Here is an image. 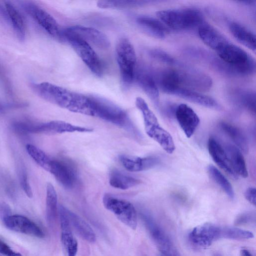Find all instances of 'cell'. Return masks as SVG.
Instances as JSON below:
<instances>
[{"mask_svg": "<svg viewBox=\"0 0 256 256\" xmlns=\"http://www.w3.org/2000/svg\"><path fill=\"white\" fill-rule=\"evenodd\" d=\"M33 90L42 99L70 112L94 116L91 96L48 82L32 84Z\"/></svg>", "mask_w": 256, "mask_h": 256, "instance_id": "1", "label": "cell"}, {"mask_svg": "<svg viewBox=\"0 0 256 256\" xmlns=\"http://www.w3.org/2000/svg\"><path fill=\"white\" fill-rule=\"evenodd\" d=\"M135 104L142 114L147 135L157 142L166 152L172 154L175 145L170 134L160 126L156 115L142 98L137 97Z\"/></svg>", "mask_w": 256, "mask_h": 256, "instance_id": "2", "label": "cell"}, {"mask_svg": "<svg viewBox=\"0 0 256 256\" xmlns=\"http://www.w3.org/2000/svg\"><path fill=\"white\" fill-rule=\"evenodd\" d=\"M216 52L224 66L232 72L248 74L255 68L254 62L248 54L228 41Z\"/></svg>", "mask_w": 256, "mask_h": 256, "instance_id": "3", "label": "cell"}, {"mask_svg": "<svg viewBox=\"0 0 256 256\" xmlns=\"http://www.w3.org/2000/svg\"><path fill=\"white\" fill-rule=\"evenodd\" d=\"M116 56L124 88H128L135 76L136 56L134 48L126 38H122L116 46Z\"/></svg>", "mask_w": 256, "mask_h": 256, "instance_id": "4", "label": "cell"}, {"mask_svg": "<svg viewBox=\"0 0 256 256\" xmlns=\"http://www.w3.org/2000/svg\"><path fill=\"white\" fill-rule=\"evenodd\" d=\"M156 16L164 24L175 30L188 29L202 23L201 13L194 8L162 10Z\"/></svg>", "mask_w": 256, "mask_h": 256, "instance_id": "5", "label": "cell"}, {"mask_svg": "<svg viewBox=\"0 0 256 256\" xmlns=\"http://www.w3.org/2000/svg\"><path fill=\"white\" fill-rule=\"evenodd\" d=\"M94 116L100 118L126 129H133L126 112L112 102L98 96H92Z\"/></svg>", "mask_w": 256, "mask_h": 256, "instance_id": "6", "label": "cell"}, {"mask_svg": "<svg viewBox=\"0 0 256 256\" xmlns=\"http://www.w3.org/2000/svg\"><path fill=\"white\" fill-rule=\"evenodd\" d=\"M102 202L106 209L111 212L120 221L132 230L137 226V212L130 202L106 194Z\"/></svg>", "mask_w": 256, "mask_h": 256, "instance_id": "7", "label": "cell"}, {"mask_svg": "<svg viewBox=\"0 0 256 256\" xmlns=\"http://www.w3.org/2000/svg\"><path fill=\"white\" fill-rule=\"evenodd\" d=\"M141 217L155 244L164 256H180L170 238L150 215L142 212Z\"/></svg>", "mask_w": 256, "mask_h": 256, "instance_id": "8", "label": "cell"}, {"mask_svg": "<svg viewBox=\"0 0 256 256\" xmlns=\"http://www.w3.org/2000/svg\"><path fill=\"white\" fill-rule=\"evenodd\" d=\"M63 40L72 37L80 39L91 46L100 49H106L110 46L107 36L99 30L90 27L76 25L62 30Z\"/></svg>", "mask_w": 256, "mask_h": 256, "instance_id": "9", "label": "cell"}, {"mask_svg": "<svg viewBox=\"0 0 256 256\" xmlns=\"http://www.w3.org/2000/svg\"><path fill=\"white\" fill-rule=\"evenodd\" d=\"M188 239L198 248H208L214 242L223 239V226L209 222L201 224L192 230Z\"/></svg>", "mask_w": 256, "mask_h": 256, "instance_id": "10", "label": "cell"}, {"mask_svg": "<svg viewBox=\"0 0 256 256\" xmlns=\"http://www.w3.org/2000/svg\"><path fill=\"white\" fill-rule=\"evenodd\" d=\"M24 128L26 133L33 134H56L93 131L90 128L74 125L62 120H52L38 124L25 122Z\"/></svg>", "mask_w": 256, "mask_h": 256, "instance_id": "11", "label": "cell"}, {"mask_svg": "<svg viewBox=\"0 0 256 256\" xmlns=\"http://www.w3.org/2000/svg\"><path fill=\"white\" fill-rule=\"evenodd\" d=\"M66 40L92 72L98 76H101L103 72L102 66L92 46L78 38L69 37Z\"/></svg>", "mask_w": 256, "mask_h": 256, "instance_id": "12", "label": "cell"}, {"mask_svg": "<svg viewBox=\"0 0 256 256\" xmlns=\"http://www.w3.org/2000/svg\"><path fill=\"white\" fill-rule=\"evenodd\" d=\"M48 172L66 188L70 189L76 184L78 178L76 168L68 159L51 160Z\"/></svg>", "mask_w": 256, "mask_h": 256, "instance_id": "13", "label": "cell"}, {"mask_svg": "<svg viewBox=\"0 0 256 256\" xmlns=\"http://www.w3.org/2000/svg\"><path fill=\"white\" fill-rule=\"evenodd\" d=\"M26 12L50 35L63 40L62 30L56 20L47 12L33 4L24 5Z\"/></svg>", "mask_w": 256, "mask_h": 256, "instance_id": "14", "label": "cell"}, {"mask_svg": "<svg viewBox=\"0 0 256 256\" xmlns=\"http://www.w3.org/2000/svg\"><path fill=\"white\" fill-rule=\"evenodd\" d=\"M2 221L4 226L11 230L38 238L44 237V233L40 228L26 216L10 215Z\"/></svg>", "mask_w": 256, "mask_h": 256, "instance_id": "15", "label": "cell"}, {"mask_svg": "<svg viewBox=\"0 0 256 256\" xmlns=\"http://www.w3.org/2000/svg\"><path fill=\"white\" fill-rule=\"evenodd\" d=\"M180 87L196 91L208 90L212 80L206 74L194 70H178Z\"/></svg>", "mask_w": 256, "mask_h": 256, "instance_id": "16", "label": "cell"}, {"mask_svg": "<svg viewBox=\"0 0 256 256\" xmlns=\"http://www.w3.org/2000/svg\"><path fill=\"white\" fill-rule=\"evenodd\" d=\"M68 208L62 205L58 208L60 225L61 228V240L68 256H76L78 244L74 237L68 212Z\"/></svg>", "mask_w": 256, "mask_h": 256, "instance_id": "17", "label": "cell"}, {"mask_svg": "<svg viewBox=\"0 0 256 256\" xmlns=\"http://www.w3.org/2000/svg\"><path fill=\"white\" fill-rule=\"evenodd\" d=\"M175 115L186 137L190 138L200 123V118L188 106L182 104L176 108Z\"/></svg>", "mask_w": 256, "mask_h": 256, "instance_id": "18", "label": "cell"}, {"mask_svg": "<svg viewBox=\"0 0 256 256\" xmlns=\"http://www.w3.org/2000/svg\"><path fill=\"white\" fill-rule=\"evenodd\" d=\"M123 166L128 170L138 172L152 168L157 166L160 160L154 156L140 157L122 154L118 157Z\"/></svg>", "mask_w": 256, "mask_h": 256, "instance_id": "19", "label": "cell"}, {"mask_svg": "<svg viewBox=\"0 0 256 256\" xmlns=\"http://www.w3.org/2000/svg\"><path fill=\"white\" fill-rule=\"evenodd\" d=\"M208 152L214 162L234 178L238 176L234 172L227 154L220 144L214 138L208 141Z\"/></svg>", "mask_w": 256, "mask_h": 256, "instance_id": "20", "label": "cell"}, {"mask_svg": "<svg viewBox=\"0 0 256 256\" xmlns=\"http://www.w3.org/2000/svg\"><path fill=\"white\" fill-rule=\"evenodd\" d=\"M198 35L203 42L216 52L228 40L214 28L207 24H201L198 28Z\"/></svg>", "mask_w": 256, "mask_h": 256, "instance_id": "21", "label": "cell"}, {"mask_svg": "<svg viewBox=\"0 0 256 256\" xmlns=\"http://www.w3.org/2000/svg\"><path fill=\"white\" fill-rule=\"evenodd\" d=\"M136 77L140 87L155 104H158L159 92L156 80L152 75L147 70H140L136 73Z\"/></svg>", "mask_w": 256, "mask_h": 256, "instance_id": "22", "label": "cell"}, {"mask_svg": "<svg viewBox=\"0 0 256 256\" xmlns=\"http://www.w3.org/2000/svg\"><path fill=\"white\" fill-rule=\"evenodd\" d=\"M136 22L144 32L156 38H163L168 32V29L162 22L150 16H138Z\"/></svg>", "mask_w": 256, "mask_h": 256, "instance_id": "23", "label": "cell"}, {"mask_svg": "<svg viewBox=\"0 0 256 256\" xmlns=\"http://www.w3.org/2000/svg\"><path fill=\"white\" fill-rule=\"evenodd\" d=\"M194 104L211 108H218L219 106L212 98L196 91L180 88L173 94Z\"/></svg>", "mask_w": 256, "mask_h": 256, "instance_id": "24", "label": "cell"}, {"mask_svg": "<svg viewBox=\"0 0 256 256\" xmlns=\"http://www.w3.org/2000/svg\"><path fill=\"white\" fill-rule=\"evenodd\" d=\"M67 212L72 228L84 240L94 242L96 239V235L90 226L82 218L68 208Z\"/></svg>", "mask_w": 256, "mask_h": 256, "instance_id": "25", "label": "cell"}, {"mask_svg": "<svg viewBox=\"0 0 256 256\" xmlns=\"http://www.w3.org/2000/svg\"><path fill=\"white\" fill-rule=\"evenodd\" d=\"M226 146L224 149L234 172L237 176L246 178L248 176V172L242 151L236 146L232 144Z\"/></svg>", "mask_w": 256, "mask_h": 256, "instance_id": "26", "label": "cell"}, {"mask_svg": "<svg viewBox=\"0 0 256 256\" xmlns=\"http://www.w3.org/2000/svg\"><path fill=\"white\" fill-rule=\"evenodd\" d=\"M158 83V85L164 92L173 94L176 90L181 88L178 70L172 69L164 70L159 76Z\"/></svg>", "mask_w": 256, "mask_h": 256, "instance_id": "27", "label": "cell"}, {"mask_svg": "<svg viewBox=\"0 0 256 256\" xmlns=\"http://www.w3.org/2000/svg\"><path fill=\"white\" fill-rule=\"evenodd\" d=\"M230 30L232 36L238 42L255 52L256 39L254 34L236 22H232L230 26Z\"/></svg>", "mask_w": 256, "mask_h": 256, "instance_id": "28", "label": "cell"}, {"mask_svg": "<svg viewBox=\"0 0 256 256\" xmlns=\"http://www.w3.org/2000/svg\"><path fill=\"white\" fill-rule=\"evenodd\" d=\"M5 7L7 15L17 36L20 40H24L26 36V26L22 16L10 2H6Z\"/></svg>", "mask_w": 256, "mask_h": 256, "instance_id": "29", "label": "cell"}, {"mask_svg": "<svg viewBox=\"0 0 256 256\" xmlns=\"http://www.w3.org/2000/svg\"><path fill=\"white\" fill-rule=\"evenodd\" d=\"M58 214L57 194L53 185L49 182L46 188V218L50 226H54Z\"/></svg>", "mask_w": 256, "mask_h": 256, "instance_id": "30", "label": "cell"}, {"mask_svg": "<svg viewBox=\"0 0 256 256\" xmlns=\"http://www.w3.org/2000/svg\"><path fill=\"white\" fill-rule=\"evenodd\" d=\"M140 181L118 170H113L109 174L110 184L116 188L126 190L138 184Z\"/></svg>", "mask_w": 256, "mask_h": 256, "instance_id": "31", "label": "cell"}, {"mask_svg": "<svg viewBox=\"0 0 256 256\" xmlns=\"http://www.w3.org/2000/svg\"><path fill=\"white\" fill-rule=\"evenodd\" d=\"M220 126L224 132L232 140L241 151L247 153L248 150V141L242 132L237 127L226 122H222Z\"/></svg>", "mask_w": 256, "mask_h": 256, "instance_id": "32", "label": "cell"}, {"mask_svg": "<svg viewBox=\"0 0 256 256\" xmlns=\"http://www.w3.org/2000/svg\"><path fill=\"white\" fill-rule=\"evenodd\" d=\"M208 172L210 178L222 188L231 199L234 198V193L232 186L228 179L214 166L210 164Z\"/></svg>", "mask_w": 256, "mask_h": 256, "instance_id": "33", "label": "cell"}, {"mask_svg": "<svg viewBox=\"0 0 256 256\" xmlns=\"http://www.w3.org/2000/svg\"><path fill=\"white\" fill-rule=\"evenodd\" d=\"M26 150L28 155L39 166L46 170L49 171L51 160L44 152L31 144L26 146Z\"/></svg>", "mask_w": 256, "mask_h": 256, "instance_id": "34", "label": "cell"}, {"mask_svg": "<svg viewBox=\"0 0 256 256\" xmlns=\"http://www.w3.org/2000/svg\"><path fill=\"white\" fill-rule=\"evenodd\" d=\"M146 2L144 0H100L96 5L102 8L124 9L141 6Z\"/></svg>", "mask_w": 256, "mask_h": 256, "instance_id": "35", "label": "cell"}, {"mask_svg": "<svg viewBox=\"0 0 256 256\" xmlns=\"http://www.w3.org/2000/svg\"><path fill=\"white\" fill-rule=\"evenodd\" d=\"M19 178L22 189L28 198H32V192L28 181L26 172L24 170H20L19 174Z\"/></svg>", "mask_w": 256, "mask_h": 256, "instance_id": "36", "label": "cell"}, {"mask_svg": "<svg viewBox=\"0 0 256 256\" xmlns=\"http://www.w3.org/2000/svg\"><path fill=\"white\" fill-rule=\"evenodd\" d=\"M150 55L155 59L167 64H172L174 60L164 52L158 49L152 50L150 52Z\"/></svg>", "mask_w": 256, "mask_h": 256, "instance_id": "37", "label": "cell"}, {"mask_svg": "<svg viewBox=\"0 0 256 256\" xmlns=\"http://www.w3.org/2000/svg\"><path fill=\"white\" fill-rule=\"evenodd\" d=\"M242 104L252 112H255V95L252 92L242 94L241 98Z\"/></svg>", "mask_w": 256, "mask_h": 256, "instance_id": "38", "label": "cell"}, {"mask_svg": "<svg viewBox=\"0 0 256 256\" xmlns=\"http://www.w3.org/2000/svg\"><path fill=\"white\" fill-rule=\"evenodd\" d=\"M0 254L6 256H22L14 251L4 242L0 239Z\"/></svg>", "mask_w": 256, "mask_h": 256, "instance_id": "39", "label": "cell"}, {"mask_svg": "<svg viewBox=\"0 0 256 256\" xmlns=\"http://www.w3.org/2000/svg\"><path fill=\"white\" fill-rule=\"evenodd\" d=\"M244 196L251 204L256 206V192L255 188L252 187L248 188L244 192Z\"/></svg>", "mask_w": 256, "mask_h": 256, "instance_id": "40", "label": "cell"}, {"mask_svg": "<svg viewBox=\"0 0 256 256\" xmlns=\"http://www.w3.org/2000/svg\"><path fill=\"white\" fill-rule=\"evenodd\" d=\"M11 209L10 206L4 202H0V219L2 220L11 215Z\"/></svg>", "mask_w": 256, "mask_h": 256, "instance_id": "41", "label": "cell"}, {"mask_svg": "<svg viewBox=\"0 0 256 256\" xmlns=\"http://www.w3.org/2000/svg\"><path fill=\"white\" fill-rule=\"evenodd\" d=\"M252 216L250 214H244L239 216L235 221L237 224H246L252 220Z\"/></svg>", "mask_w": 256, "mask_h": 256, "instance_id": "42", "label": "cell"}, {"mask_svg": "<svg viewBox=\"0 0 256 256\" xmlns=\"http://www.w3.org/2000/svg\"><path fill=\"white\" fill-rule=\"evenodd\" d=\"M241 256H253L251 252L248 250L242 249L240 251Z\"/></svg>", "mask_w": 256, "mask_h": 256, "instance_id": "43", "label": "cell"}, {"mask_svg": "<svg viewBox=\"0 0 256 256\" xmlns=\"http://www.w3.org/2000/svg\"><path fill=\"white\" fill-rule=\"evenodd\" d=\"M213 256H222L220 254H218V253H216Z\"/></svg>", "mask_w": 256, "mask_h": 256, "instance_id": "44", "label": "cell"}]
</instances>
